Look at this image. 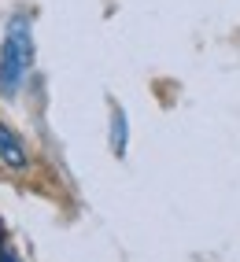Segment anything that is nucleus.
I'll return each instance as SVG.
<instances>
[{
    "mask_svg": "<svg viewBox=\"0 0 240 262\" xmlns=\"http://www.w3.org/2000/svg\"><path fill=\"white\" fill-rule=\"evenodd\" d=\"M0 262H15V255L11 251H0Z\"/></svg>",
    "mask_w": 240,
    "mask_h": 262,
    "instance_id": "nucleus-4",
    "label": "nucleus"
},
{
    "mask_svg": "<svg viewBox=\"0 0 240 262\" xmlns=\"http://www.w3.org/2000/svg\"><path fill=\"white\" fill-rule=\"evenodd\" d=\"M126 148V122H122V111H115V151Z\"/></svg>",
    "mask_w": 240,
    "mask_h": 262,
    "instance_id": "nucleus-3",
    "label": "nucleus"
},
{
    "mask_svg": "<svg viewBox=\"0 0 240 262\" xmlns=\"http://www.w3.org/2000/svg\"><path fill=\"white\" fill-rule=\"evenodd\" d=\"M0 166L26 170V148H23V141L4 126V122H0Z\"/></svg>",
    "mask_w": 240,
    "mask_h": 262,
    "instance_id": "nucleus-2",
    "label": "nucleus"
},
{
    "mask_svg": "<svg viewBox=\"0 0 240 262\" xmlns=\"http://www.w3.org/2000/svg\"><path fill=\"white\" fill-rule=\"evenodd\" d=\"M33 71V26L26 15H15L0 41V93L15 96Z\"/></svg>",
    "mask_w": 240,
    "mask_h": 262,
    "instance_id": "nucleus-1",
    "label": "nucleus"
}]
</instances>
